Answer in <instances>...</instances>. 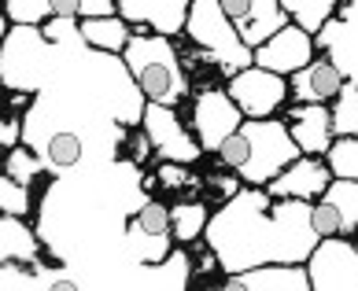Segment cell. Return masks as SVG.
Wrapping results in <instances>:
<instances>
[{
	"instance_id": "obj_1",
	"label": "cell",
	"mask_w": 358,
	"mask_h": 291,
	"mask_svg": "<svg viewBox=\"0 0 358 291\" xmlns=\"http://www.w3.org/2000/svg\"><path fill=\"white\" fill-rule=\"evenodd\" d=\"M203 240L215 247L222 273H241L262 262H307L322 236L307 200H273L266 188L244 184L210 214Z\"/></svg>"
},
{
	"instance_id": "obj_2",
	"label": "cell",
	"mask_w": 358,
	"mask_h": 291,
	"mask_svg": "<svg viewBox=\"0 0 358 291\" xmlns=\"http://www.w3.org/2000/svg\"><path fill=\"white\" fill-rule=\"evenodd\" d=\"M299 155L303 148L296 144L285 118H244V126L218 148V163L244 184L266 188Z\"/></svg>"
},
{
	"instance_id": "obj_3",
	"label": "cell",
	"mask_w": 358,
	"mask_h": 291,
	"mask_svg": "<svg viewBox=\"0 0 358 291\" xmlns=\"http://www.w3.org/2000/svg\"><path fill=\"white\" fill-rule=\"evenodd\" d=\"M129 74H134L137 89L144 92V100L152 103H178L189 96V74L178 63V48L170 45L166 33H152L148 26H134V41L122 52Z\"/></svg>"
},
{
	"instance_id": "obj_4",
	"label": "cell",
	"mask_w": 358,
	"mask_h": 291,
	"mask_svg": "<svg viewBox=\"0 0 358 291\" xmlns=\"http://www.w3.org/2000/svg\"><path fill=\"white\" fill-rule=\"evenodd\" d=\"M185 33L192 37V45H200L215 59V67L225 74V82L233 74L255 67V48L244 45V37L236 33V26L229 22L218 0H192L189 19H185Z\"/></svg>"
},
{
	"instance_id": "obj_5",
	"label": "cell",
	"mask_w": 358,
	"mask_h": 291,
	"mask_svg": "<svg viewBox=\"0 0 358 291\" xmlns=\"http://www.w3.org/2000/svg\"><path fill=\"white\" fill-rule=\"evenodd\" d=\"M196 140L207 155H218V148L244 126V111L236 107L229 89H203L192 100V118H189Z\"/></svg>"
},
{
	"instance_id": "obj_6",
	"label": "cell",
	"mask_w": 358,
	"mask_h": 291,
	"mask_svg": "<svg viewBox=\"0 0 358 291\" xmlns=\"http://www.w3.org/2000/svg\"><path fill=\"white\" fill-rule=\"evenodd\" d=\"M310 291H358V244L351 236H325L307 258Z\"/></svg>"
},
{
	"instance_id": "obj_7",
	"label": "cell",
	"mask_w": 358,
	"mask_h": 291,
	"mask_svg": "<svg viewBox=\"0 0 358 291\" xmlns=\"http://www.w3.org/2000/svg\"><path fill=\"white\" fill-rule=\"evenodd\" d=\"M144 133L152 137V148L159 158H170V163H185V166H196L200 158L207 155L200 148V140H196L192 126H185L174 107H166V103H152L144 107Z\"/></svg>"
},
{
	"instance_id": "obj_8",
	"label": "cell",
	"mask_w": 358,
	"mask_h": 291,
	"mask_svg": "<svg viewBox=\"0 0 358 291\" xmlns=\"http://www.w3.org/2000/svg\"><path fill=\"white\" fill-rule=\"evenodd\" d=\"M225 89L236 100V107L244 111V118H273L277 111H285V103L292 96L288 77L262 70V67H248L241 74H233L225 82Z\"/></svg>"
},
{
	"instance_id": "obj_9",
	"label": "cell",
	"mask_w": 358,
	"mask_h": 291,
	"mask_svg": "<svg viewBox=\"0 0 358 291\" xmlns=\"http://www.w3.org/2000/svg\"><path fill=\"white\" fill-rule=\"evenodd\" d=\"M314 52H317L314 33L299 30L296 22H288L285 30H277L270 41H262V45L255 48V67L292 77L296 70H303V67L314 59Z\"/></svg>"
},
{
	"instance_id": "obj_10",
	"label": "cell",
	"mask_w": 358,
	"mask_h": 291,
	"mask_svg": "<svg viewBox=\"0 0 358 291\" xmlns=\"http://www.w3.org/2000/svg\"><path fill=\"white\" fill-rule=\"evenodd\" d=\"M218 4L236 26V33L244 37L248 48H259L262 41H270L277 30H285L292 22L288 11L281 8V0H218Z\"/></svg>"
},
{
	"instance_id": "obj_11",
	"label": "cell",
	"mask_w": 358,
	"mask_h": 291,
	"mask_svg": "<svg viewBox=\"0 0 358 291\" xmlns=\"http://www.w3.org/2000/svg\"><path fill=\"white\" fill-rule=\"evenodd\" d=\"M333 184V170H329L325 155H299L292 166H285L281 174H277L266 192L273 195V200H322L325 188Z\"/></svg>"
},
{
	"instance_id": "obj_12",
	"label": "cell",
	"mask_w": 358,
	"mask_h": 291,
	"mask_svg": "<svg viewBox=\"0 0 358 291\" xmlns=\"http://www.w3.org/2000/svg\"><path fill=\"white\" fill-rule=\"evenodd\" d=\"M225 291H310V273L307 262H262L241 273H225L222 284Z\"/></svg>"
},
{
	"instance_id": "obj_13",
	"label": "cell",
	"mask_w": 358,
	"mask_h": 291,
	"mask_svg": "<svg viewBox=\"0 0 358 291\" xmlns=\"http://www.w3.org/2000/svg\"><path fill=\"white\" fill-rule=\"evenodd\" d=\"M281 118L288 122L303 155H325L333 148L336 133H333V111H329V103H292V107L281 111Z\"/></svg>"
},
{
	"instance_id": "obj_14",
	"label": "cell",
	"mask_w": 358,
	"mask_h": 291,
	"mask_svg": "<svg viewBox=\"0 0 358 291\" xmlns=\"http://www.w3.org/2000/svg\"><path fill=\"white\" fill-rule=\"evenodd\" d=\"M343 85H348V74L340 70V63L333 56H322V59L314 56L307 67L288 77V89L296 103H333Z\"/></svg>"
},
{
	"instance_id": "obj_15",
	"label": "cell",
	"mask_w": 358,
	"mask_h": 291,
	"mask_svg": "<svg viewBox=\"0 0 358 291\" xmlns=\"http://www.w3.org/2000/svg\"><path fill=\"white\" fill-rule=\"evenodd\" d=\"M41 251H45V240L41 232H34L26 218L19 214H4L0 218V262H41Z\"/></svg>"
},
{
	"instance_id": "obj_16",
	"label": "cell",
	"mask_w": 358,
	"mask_h": 291,
	"mask_svg": "<svg viewBox=\"0 0 358 291\" xmlns=\"http://www.w3.org/2000/svg\"><path fill=\"white\" fill-rule=\"evenodd\" d=\"M85 45L96 48V52H108V56H122L126 45L134 41V22L126 15H92L78 22Z\"/></svg>"
},
{
	"instance_id": "obj_17",
	"label": "cell",
	"mask_w": 358,
	"mask_h": 291,
	"mask_svg": "<svg viewBox=\"0 0 358 291\" xmlns=\"http://www.w3.org/2000/svg\"><path fill=\"white\" fill-rule=\"evenodd\" d=\"M37 155L45 158L48 174H67V170L82 166V158H85V137L78 133V129H56Z\"/></svg>"
},
{
	"instance_id": "obj_18",
	"label": "cell",
	"mask_w": 358,
	"mask_h": 291,
	"mask_svg": "<svg viewBox=\"0 0 358 291\" xmlns=\"http://www.w3.org/2000/svg\"><path fill=\"white\" fill-rule=\"evenodd\" d=\"M281 8L288 11V19L307 33H322L329 22L336 19L340 11V0H281Z\"/></svg>"
},
{
	"instance_id": "obj_19",
	"label": "cell",
	"mask_w": 358,
	"mask_h": 291,
	"mask_svg": "<svg viewBox=\"0 0 358 291\" xmlns=\"http://www.w3.org/2000/svg\"><path fill=\"white\" fill-rule=\"evenodd\" d=\"M322 200L336 210V218H340V236H355V232H358V181L333 177V184L325 188Z\"/></svg>"
},
{
	"instance_id": "obj_20",
	"label": "cell",
	"mask_w": 358,
	"mask_h": 291,
	"mask_svg": "<svg viewBox=\"0 0 358 291\" xmlns=\"http://www.w3.org/2000/svg\"><path fill=\"white\" fill-rule=\"evenodd\" d=\"M207 221H210V207L200 200H185L174 207V244H196L200 236L207 232Z\"/></svg>"
},
{
	"instance_id": "obj_21",
	"label": "cell",
	"mask_w": 358,
	"mask_h": 291,
	"mask_svg": "<svg viewBox=\"0 0 358 291\" xmlns=\"http://www.w3.org/2000/svg\"><path fill=\"white\" fill-rule=\"evenodd\" d=\"M329 111H333V133L336 137H358V85L351 77L340 89V96L329 103Z\"/></svg>"
},
{
	"instance_id": "obj_22",
	"label": "cell",
	"mask_w": 358,
	"mask_h": 291,
	"mask_svg": "<svg viewBox=\"0 0 358 291\" xmlns=\"http://www.w3.org/2000/svg\"><path fill=\"white\" fill-rule=\"evenodd\" d=\"M134 221H137L148 236H174V207L163 203V200H152V195L137 207Z\"/></svg>"
},
{
	"instance_id": "obj_23",
	"label": "cell",
	"mask_w": 358,
	"mask_h": 291,
	"mask_svg": "<svg viewBox=\"0 0 358 291\" xmlns=\"http://www.w3.org/2000/svg\"><path fill=\"white\" fill-rule=\"evenodd\" d=\"M45 158L37 155L30 144H19V148H11L8 151V158H4V174L8 177H15V181H22V184H34L37 177L45 174Z\"/></svg>"
},
{
	"instance_id": "obj_24",
	"label": "cell",
	"mask_w": 358,
	"mask_h": 291,
	"mask_svg": "<svg viewBox=\"0 0 358 291\" xmlns=\"http://www.w3.org/2000/svg\"><path fill=\"white\" fill-rule=\"evenodd\" d=\"M325 163L333 170V177L358 181V137H336L333 148L325 151Z\"/></svg>"
},
{
	"instance_id": "obj_25",
	"label": "cell",
	"mask_w": 358,
	"mask_h": 291,
	"mask_svg": "<svg viewBox=\"0 0 358 291\" xmlns=\"http://www.w3.org/2000/svg\"><path fill=\"white\" fill-rule=\"evenodd\" d=\"M4 15L11 19V26H45L56 8L52 0H4Z\"/></svg>"
},
{
	"instance_id": "obj_26",
	"label": "cell",
	"mask_w": 358,
	"mask_h": 291,
	"mask_svg": "<svg viewBox=\"0 0 358 291\" xmlns=\"http://www.w3.org/2000/svg\"><path fill=\"white\" fill-rule=\"evenodd\" d=\"M0 210L19 218H34V200H30V184H22L15 177H0Z\"/></svg>"
},
{
	"instance_id": "obj_27",
	"label": "cell",
	"mask_w": 358,
	"mask_h": 291,
	"mask_svg": "<svg viewBox=\"0 0 358 291\" xmlns=\"http://www.w3.org/2000/svg\"><path fill=\"white\" fill-rule=\"evenodd\" d=\"M0 288L4 291H30V288H41L37 281V266H26V262H0Z\"/></svg>"
},
{
	"instance_id": "obj_28",
	"label": "cell",
	"mask_w": 358,
	"mask_h": 291,
	"mask_svg": "<svg viewBox=\"0 0 358 291\" xmlns=\"http://www.w3.org/2000/svg\"><path fill=\"white\" fill-rule=\"evenodd\" d=\"M155 181L163 184V188H170V192H181V188H189V184H196V177L189 174V166L170 163V158H163V163L155 166Z\"/></svg>"
},
{
	"instance_id": "obj_29",
	"label": "cell",
	"mask_w": 358,
	"mask_h": 291,
	"mask_svg": "<svg viewBox=\"0 0 358 291\" xmlns=\"http://www.w3.org/2000/svg\"><path fill=\"white\" fill-rule=\"evenodd\" d=\"M152 151H155V148H152V137L144 133V126H134V129H129V158H134L137 166H144Z\"/></svg>"
},
{
	"instance_id": "obj_30",
	"label": "cell",
	"mask_w": 358,
	"mask_h": 291,
	"mask_svg": "<svg viewBox=\"0 0 358 291\" xmlns=\"http://www.w3.org/2000/svg\"><path fill=\"white\" fill-rule=\"evenodd\" d=\"M203 184H207L210 192H218V195H222V203H225V200H233V195L244 188V181H241V177H229V174H210V177H203ZM222 203H218V207H222Z\"/></svg>"
},
{
	"instance_id": "obj_31",
	"label": "cell",
	"mask_w": 358,
	"mask_h": 291,
	"mask_svg": "<svg viewBox=\"0 0 358 291\" xmlns=\"http://www.w3.org/2000/svg\"><path fill=\"white\" fill-rule=\"evenodd\" d=\"M22 133H26L22 114H11V118H4V126H0V144H4L8 151L19 148V144H22Z\"/></svg>"
},
{
	"instance_id": "obj_32",
	"label": "cell",
	"mask_w": 358,
	"mask_h": 291,
	"mask_svg": "<svg viewBox=\"0 0 358 291\" xmlns=\"http://www.w3.org/2000/svg\"><path fill=\"white\" fill-rule=\"evenodd\" d=\"M59 19H82L85 15V0H52Z\"/></svg>"
},
{
	"instance_id": "obj_33",
	"label": "cell",
	"mask_w": 358,
	"mask_h": 291,
	"mask_svg": "<svg viewBox=\"0 0 358 291\" xmlns=\"http://www.w3.org/2000/svg\"><path fill=\"white\" fill-rule=\"evenodd\" d=\"M355 236H358V232H355Z\"/></svg>"
}]
</instances>
